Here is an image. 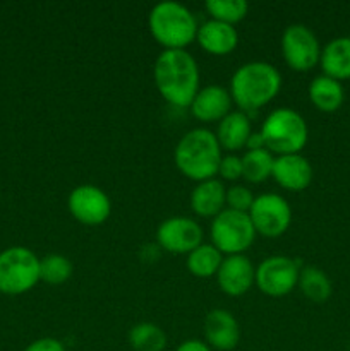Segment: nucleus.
Returning a JSON list of instances; mask_svg holds the SVG:
<instances>
[{"instance_id":"nucleus-5","label":"nucleus","mask_w":350,"mask_h":351,"mask_svg":"<svg viewBox=\"0 0 350 351\" xmlns=\"http://www.w3.org/2000/svg\"><path fill=\"white\" fill-rule=\"evenodd\" d=\"M264 146L270 153L297 154L307 144L309 129L304 117L292 108H277L264 119L261 127Z\"/></svg>"},{"instance_id":"nucleus-19","label":"nucleus","mask_w":350,"mask_h":351,"mask_svg":"<svg viewBox=\"0 0 350 351\" xmlns=\"http://www.w3.org/2000/svg\"><path fill=\"white\" fill-rule=\"evenodd\" d=\"M250 134H253V130H250L249 117H247V113L237 110V112H230L229 115L220 120L215 136L218 139L220 147L226 151H239L246 147Z\"/></svg>"},{"instance_id":"nucleus-10","label":"nucleus","mask_w":350,"mask_h":351,"mask_svg":"<svg viewBox=\"0 0 350 351\" xmlns=\"http://www.w3.org/2000/svg\"><path fill=\"white\" fill-rule=\"evenodd\" d=\"M297 263L290 257L273 256L264 259L256 269V285L268 297H285L299 285Z\"/></svg>"},{"instance_id":"nucleus-31","label":"nucleus","mask_w":350,"mask_h":351,"mask_svg":"<svg viewBox=\"0 0 350 351\" xmlns=\"http://www.w3.org/2000/svg\"><path fill=\"white\" fill-rule=\"evenodd\" d=\"M175 351H213L206 343L199 341V339H187V341L180 343Z\"/></svg>"},{"instance_id":"nucleus-28","label":"nucleus","mask_w":350,"mask_h":351,"mask_svg":"<svg viewBox=\"0 0 350 351\" xmlns=\"http://www.w3.org/2000/svg\"><path fill=\"white\" fill-rule=\"evenodd\" d=\"M226 206L232 211H239V213H249L250 206L254 202V195L253 192L249 191L244 185H233V187L226 189Z\"/></svg>"},{"instance_id":"nucleus-6","label":"nucleus","mask_w":350,"mask_h":351,"mask_svg":"<svg viewBox=\"0 0 350 351\" xmlns=\"http://www.w3.org/2000/svg\"><path fill=\"white\" fill-rule=\"evenodd\" d=\"M40 281V259L26 247L0 252V293L23 295Z\"/></svg>"},{"instance_id":"nucleus-12","label":"nucleus","mask_w":350,"mask_h":351,"mask_svg":"<svg viewBox=\"0 0 350 351\" xmlns=\"http://www.w3.org/2000/svg\"><path fill=\"white\" fill-rule=\"evenodd\" d=\"M156 242L167 252L191 254L202 243V228L194 219L172 216L158 226Z\"/></svg>"},{"instance_id":"nucleus-30","label":"nucleus","mask_w":350,"mask_h":351,"mask_svg":"<svg viewBox=\"0 0 350 351\" xmlns=\"http://www.w3.org/2000/svg\"><path fill=\"white\" fill-rule=\"evenodd\" d=\"M24 351H65V346L55 338H40L27 345Z\"/></svg>"},{"instance_id":"nucleus-25","label":"nucleus","mask_w":350,"mask_h":351,"mask_svg":"<svg viewBox=\"0 0 350 351\" xmlns=\"http://www.w3.org/2000/svg\"><path fill=\"white\" fill-rule=\"evenodd\" d=\"M273 154L268 149L247 151L242 156V177L250 184H261L273 173Z\"/></svg>"},{"instance_id":"nucleus-14","label":"nucleus","mask_w":350,"mask_h":351,"mask_svg":"<svg viewBox=\"0 0 350 351\" xmlns=\"http://www.w3.org/2000/svg\"><path fill=\"white\" fill-rule=\"evenodd\" d=\"M206 345L216 351H232L240 341V326L232 312L213 308L205 317Z\"/></svg>"},{"instance_id":"nucleus-11","label":"nucleus","mask_w":350,"mask_h":351,"mask_svg":"<svg viewBox=\"0 0 350 351\" xmlns=\"http://www.w3.org/2000/svg\"><path fill=\"white\" fill-rule=\"evenodd\" d=\"M69 213L75 221L86 226H98L108 219L112 202L108 195L96 185H79L67 197Z\"/></svg>"},{"instance_id":"nucleus-16","label":"nucleus","mask_w":350,"mask_h":351,"mask_svg":"<svg viewBox=\"0 0 350 351\" xmlns=\"http://www.w3.org/2000/svg\"><path fill=\"white\" fill-rule=\"evenodd\" d=\"M191 112L201 122H220L232 112V96L222 86L209 84L199 88L191 103Z\"/></svg>"},{"instance_id":"nucleus-1","label":"nucleus","mask_w":350,"mask_h":351,"mask_svg":"<svg viewBox=\"0 0 350 351\" xmlns=\"http://www.w3.org/2000/svg\"><path fill=\"white\" fill-rule=\"evenodd\" d=\"M153 79L165 101L177 108L191 106L199 91L198 62L185 50H163L154 60Z\"/></svg>"},{"instance_id":"nucleus-26","label":"nucleus","mask_w":350,"mask_h":351,"mask_svg":"<svg viewBox=\"0 0 350 351\" xmlns=\"http://www.w3.org/2000/svg\"><path fill=\"white\" fill-rule=\"evenodd\" d=\"M72 263L60 254H48L40 259V281L48 285H64L72 276Z\"/></svg>"},{"instance_id":"nucleus-13","label":"nucleus","mask_w":350,"mask_h":351,"mask_svg":"<svg viewBox=\"0 0 350 351\" xmlns=\"http://www.w3.org/2000/svg\"><path fill=\"white\" fill-rule=\"evenodd\" d=\"M216 281L223 293L229 297H240L256 283V269L244 254L229 256L222 261V266L216 273Z\"/></svg>"},{"instance_id":"nucleus-27","label":"nucleus","mask_w":350,"mask_h":351,"mask_svg":"<svg viewBox=\"0 0 350 351\" xmlns=\"http://www.w3.org/2000/svg\"><path fill=\"white\" fill-rule=\"evenodd\" d=\"M206 10L211 19L233 26L247 16L249 3L246 0H208Z\"/></svg>"},{"instance_id":"nucleus-2","label":"nucleus","mask_w":350,"mask_h":351,"mask_svg":"<svg viewBox=\"0 0 350 351\" xmlns=\"http://www.w3.org/2000/svg\"><path fill=\"white\" fill-rule=\"evenodd\" d=\"M281 88V75L268 62H247L240 65L230 81V96L240 112H256L271 101Z\"/></svg>"},{"instance_id":"nucleus-18","label":"nucleus","mask_w":350,"mask_h":351,"mask_svg":"<svg viewBox=\"0 0 350 351\" xmlns=\"http://www.w3.org/2000/svg\"><path fill=\"white\" fill-rule=\"evenodd\" d=\"M226 189L216 178L199 182L191 194V208L201 218H215L226 204Z\"/></svg>"},{"instance_id":"nucleus-17","label":"nucleus","mask_w":350,"mask_h":351,"mask_svg":"<svg viewBox=\"0 0 350 351\" xmlns=\"http://www.w3.org/2000/svg\"><path fill=\"white\" fill-rule=\"evenodd\" d=\"M199 47L211 55H226L235 50L239 43V33L232 24L209 19L198 27L196 34Z\"/></svg>"},{"instance_id":"nucleus-20","label":"nucleus","mask_w":350,"mask_h":351,"mask_svg":"<svg viewBox=\"0 0 350 351\" xmlns=\"http://www.w3.org/2000/svg\"><path fill=\"white\" fill-rule=\"evenodd\" d=\"M323 74L336 81L350 79V36H340L329 41L321 50Z\"/></svg>"},{"instance_id":"nucleus-9","label":"nucleus","mask_w":350,"mask_h":351,"mask_svg":"<svg viewBox=\"0 0 350 351\" xmlns=\"http://www.w3.org/2000/svg\"><path fill=\"white\" fill-rule=\"evenodd\" d=\"M281 53L288 67L297 72H307L319 64L321 47L307 26L290 24L281 34Z\"/></svg>"},{"instance_id":"nucleus-23","label":"nucleus","mask_w":350,"mask_h":351,"mask_svg":"<svg viewBox=\"0 0 350 351\" xmlns=\"http://www.w3.org/2000/svg\"><path fill=\"white\" fill-rule=\"evenodd\" d=\"M222 252L215 245L201 243L198 249L187 254V269L196 278H211L216 276L220 266H222Z\"/></svg>"},{"instance_id":"nucleus-24","label":"nucleus","mask_w":350,"mask_h":351,"mask_svg":"<svg viewBox=\"0 0 350 351\" xmlns=\"http://www.w3.org/2000/svg\"><path fill=\"white\" fill-rule=\"evenodd\" d=\"M129 345L134 351H163L167 335L153 322H141L129 331Z\"/></svg>"},{"instance_id":"nucleus-3","label":"nucleus","mask_w":350,"mask_h":351,"mask_svg":"<svg viewBox=\"0 0 350 351\" xmlns=\"http://www.w3.org/2000/svg\"><path fill=\"white\" fill-rule=\"evenodd\" d=\"M174 158L180 173L199 184L218 173L222 147L211 130L192 129L180 137Z\"/></svg>"},{"instance_id":"nucleus-7","label":"nucleus","mask_w":350,"mask_h":351,"mask_svg":"<svg viewBox=\"0 0 350 351\" xmlns=\"http://www.w3.org/2000/svg\"><path fill=\"white\" fill-rule=\"evenodd\" d=\"M211 242L222 254L239 256L253 245L256 239V230L247 213L223 209L215 216L209 226Z\"/></svg>"},{"instance_id":"nucleus-21","label":"nucleus","mask_w":350,"mask_h":351,"mask_svg":"<svg viewBox=\"0 0 350 351\" xmlns=\"http://www.w3.org/2000/svg\"><path fill=\"white\" fill-rule=\"evenodd\" d=\"M343 98H345V93H343V86L340 84V81L325 74L312 79L311 86H309V99L319 112H336L342 106Z\"/></svg>"},{"instance_id":"nucleus-8","label":"nucleus","mask_w":350,"mask_h":351,"mask_svg":"<svg viewBox=\"0 0 350 351\" xmlns=\"http://www.w3.org/2000/svg\"><path fill=\"white\" fill-rule=\"evenodd\" d=\"M247 215L256 233L266 239H278L283 235L292 221L290 206L278 194H263L254 197Z\"/></svg>"},{"instance_id":"nucleus-29","label":"nucleus","mask_w":350,"mask_h":351,"mask_svg":"<svg viewBox=\"0 0 350 351\" xmlns=\"http://www.w3.org/2000/svg\"><path fill=\"white\" fill-rule=\"evenodd\" d=\"M218 175L229 182H235L239 178H242V158L233 156V154L222 156V161H220L218 167Z\"/></svg>"},{"instance_id":"nucleus-22","label":"nucleus","mask_w":350,"mask_h":351,"mask_svg":"<svg viewBox=\"0 0 350 351\" xmlns=\"http://www.w3.org/2000/svg\"><path fill=\"white\" fill-rule=\"evenodd\" d=\"M299 288L302 295L312 304H325L331 297V281L319 267L307 266L299 274Z\"/></svg>"},{"instance_id":"nucleus-4","label":"nucleus","mask_w":350,"mask_h":351,"mask_svg":"<svg viewBox=\"0 0 350 351\" xmlns=\"http://www.w3.org/2000/svg\"><path fill=\"white\" fill-rule=\"evenodd\" d=\"M151 36L165 50H185L196 40L198 23L191 10L178 2H160L148 16Z\"/></svg>"},{"instance_id":"nucleus-15","label":"nucleus","mask_w":350,"mask_h":351,"mask_svg":"<svg viewBox=\"0 0 350 351\" xmlns=\"http://www.w3.org/2000/svg\"><path fill=\"white\" fill-rule=\"evenodd\" d=\"M273 178L280 187L287 191H304L312 182V167L307 158L297 154H283L275 158Z\"/></svg>"},{"instance_id":"nucleus-32","label":"nucleus","mask_w":350,"mask_h":351,"mask_svg":"<svg viewBox=\"0 0 350 351\" xmlns=\"http://www.w3.org/2000/svg\"><path fill=\"white\" fill-rule=\"evenodd\" d=\"M246 147H247V151L266 149V146H264V139H263V136H261V132H253V134H250L249 139H247Z\"/></svg>"}]
</instances>
